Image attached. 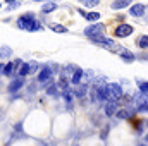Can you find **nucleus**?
Returning a JSON list of instances; mask_svg holds the SVG:
<instances>
[{"label": "nucleus", "instance_id": "9", "mask_svg": "<svg viewBox=\"0 0 148 146\" xmlns=\"http://www.w3.org/2000/svg\"><path fill=\"white\" fill-rule=\"evenodd\" d=\"M131 5V0H114L112 2V9L114 10H121V9H126Z\"/></svg>", "mask_w": 148, "mask_h": 146}, {"label": "nucleus", "instance_id": "23", "mask_svg": "<svg viewBox=\"0 0 148 146\" xmlns=\"http://www.w3.org/2000/svg\"><path fill=\"white\" fill-rule=\"evenodd\" d=\"M47 93H48L50 96H57V86H55V84H52L50 88H47Z\"/></svg>", "mask_w": 148, "mask_h": 146}, {"label": "nucleus", "instance_id": "5", "mask_svg": "<svg viewBox=\"0 0 148 146\" xmlns=\"http://www.w3.org/2000/svg\"><path fill=\"white\" fill-rule=\"evenodd\" d=\"M134 31V28L131 26V24H121V26H117L115 28V36L117 38H126V36H131V33Z\"/></svg>", "mask_w": 148, "mask_h": 146}, {"label": "nucleus", "instance_id": "7", "mask_svg": "<svg viewBox=\"0 0 148 146\" xmlns=\"http://www.w3.org/2000/svg\"><path fill=\"white\" fill-rule=\"evenodd\" d=\"M38 81H40L41 84H48V83H52V69H48V67L41 69V72H40V76H38Z\"/></svg>", "mask_w": 148, "mask_h": 146}, {"label": "nucleus", "instance_id": "8", "mask_svg": "<svg viewBox=\"0 0 148 146\" xmlns=\"http://www.w3.org/2000/svg\"><path fill=\"white\" fill-rule=\"evenodd\" d=\"M145 10H147V7H145L143 3H134V5H131V9H129V14H131V16H136V17H140V16H143V14H145Z\"/></svg>", "mask_w": 148, "mask_h": 146}, {"label": "nucleus", "instance_id": "10", "mask_svg": "<svg viewBox=\"0 0 148 146\" xmlns=\"http://www.w3.org/2000/svg\"><path fill=\"white\" fill-rule=\"evenodd\" d=\"M79 14L84 16L88 21H98V19H100V14H98V12H84L83 9H79Z\"/></svg>", "mask_w": 148, "mask_h": 146}, {"label": "nucleus", "instance_id": "22", "mask_svg": "<svg viewBox=\"0 0 148 146\" xmlns=\"http://www.w3.org/2000/svg\"><path fill=\"white\" fill-rule=\"evenodd\" d=\"M100 3V0H84V5L88 7V9H91V7H97Z\"/></svg>", "mask_w": 148, "mask_h": 146}, {"label": "nucleus", "instance_id": "17", "mask_svg": "<svg viewBox=\"0 0 148 146\" xmlns=\"http://www.w3.org/2000/svg\"><path fill=\"white\" fill-rule=\"evenodd\" d=\"M29 72H31V71H29V62H28V64L24 62V64H23V67H21V71H19V76H21V77H24V76H28Z\"/></svg>", "mask_w": 148, "mask_h": 146}, {"label": "nucleus", "instance_id": "14", "mask_svg": "<svg viewBox=\"0 0 148 146\" xmlns=\"http://www.w3.org/2000/svg\"><path fill=\"white\" fill-rule=\"evenodd\" d=\"M57 9V3L55 2H48V3H45L43 7H41V12L43 14H48V12H53Z\"/></svg>", "mask_w": 148, "mask_h": 146}, {"label": "nucleus", "instance_id": "6", "mask_svg": "<svg viewBox=\"0 0 148 146\" xmlns=\"http://www.w3.org/2000/svg\"><path fill=\"white\" fill-rule=\"evenodd\" d=\"M23 84H24V79H23L21 76H17V77H16V79L7 86V91H9V93H16L17 89H21V88H23Z\"/></svg>", "mask_w": 148, "mask_h": 146}, {"label": "nucleus", "instance_id": "4", "mask_svg": "<svg viewBox=\"0 0 148 146\" xmlns=\"http://www.w3.org/2000/svg\"><path fill=\"white\" fill-rule=\"evenodd\" d=\"M107 88H109V93H110V100L112 102H117V100H121V98L124 96V89H122L121 84H117V83H110V84H107Z\"/></svg>", "mask_w": 148, "mask_h": 146}, {"label": "nucleus", "instance_id": "11", "mask_svg": "<svg viewBox=\"0 0 148 146\" xmlns=\"http://www.w3.org/2000/svg\"><path fill=\"white\" fill-rule=\"evenodd\" d=\"M119 55H121L126 62H133V60H134V55H133L129 50H126V48H121V50H119Z\"/></svg>", "mask_w": 148, "mask_h": 146}, {"label": "nucleus", "instance_id": "28", "mask_svg": "<svg viewBox=\"0 0 148 146\" xmlns=\"http://www.w3.org/2000/svg\"><path fill=\"white\" fill-rule=\"evenodd\" d=\"M140 146H145V145H140Z\"/></svg>", "mask_w": 148, "mask_h": 146}, {"label": "nucleus", "instance_id": "25", "mask_svg": "<svg viewBox=\"0 0 148 146\" xmlns=\"http://www.w3.org/2000/svg\"><path fill=\"white\" fill-rule=\"evenodd\" d=\"M7 3H14V2H21V0H5Z\"/></svg>", "mask_w": 148, "mask_h": 146}, {"label": "nucleus", "instance_id": "18", "mask_svg": "<svg viewBox=\"0 0 148 146\" xmlns=\"http://www.w3.org/2000/svg\"><path fill=\"white\" fill-rule=\"evenodd\" d=\"M138 46L140 48H148V36L147 35H143V36L138 40Z\"/></svg>", "mask_w": 148, "mask_h": 146}, {"label": "nucleus", "instance_id": "26", "mask_svg": "<svg viewBox=\"0 0 148 146\" xmlns=\"http://www.w3.org/2000/svg\"><path fill=\"white\" fill-rule=\"evenodd\" d=\"M145 141H148V136H147V138H145Z\"/></svg>", "mask_w": 148, "mask_h": 146}, {"label": "nucleus", "instance_id": "20", "mask_svg": "<svg viewBox=\"0 0 148 146\" xmlns=\"http://www.w3.org/2000/svg\"><path fill=\"white\" fill-rule=\"evenodd\" d=\"M52 29H53L55 33H67V28H66V26H60V24H53Z\"/></svg>", "mask_w": 148, "mask_h": 146}, {"label": "nucleus", "instance_id": "27", "mask_svg": "<svg viewBox=\"0 0 148 146\" xmlns=\"http://www.w3.org/2000/svg\"><path fill=\"white\" fill-rule=\"evenodd\" d=\"M35 2H41V0H35Z\"/></svg>", "mask_w": 148, "mask_h": 146}, {"label": "nucleus", "instance_id": "12", "mask_svg": "<svg viewBox=\"0 0 148 146\" xmlns=\"http://www.w3.org/2000/svg\"><path fill=\"white\" fill-rule=\"evenodd\" d=\"M115 108H117V103H115V102H107V103H105V113H107V115H109V117H112V115H114V113H115Z\"/></svg>", "mask_w": 148, "mask_h": 146}, {"label": "nucleus", "instance_id": "13", "mask_svg": "<svg viewBox=\"0 0 148 146\" xmlns=\"http://www.w3.org/2000/svg\"><path fill=\"white\" fill-rule=\"evenodd\" d=\"M2 74H3L5 77L12 76V74H14V62H12V64H7V65L3 64V65H2Z\"/></svg>", "mask_w": 148, "mask_h": 146}, {"label": "nucleus", "instance_id": "15", "mask_svg": "<svg viewBox=\"0 0 148 146\" xmlns=\"http://www.w3.org/2000/svg\"><path fill=\"white\" fill-rule=\"evenodd\" d=\"M84 93H86V86H84V84H81V86H76V88H74V96L81 98V96H84Z\"/></svg>", "mask_w": 148, "mask_h": 146}, {"label": "nucleus", "instance_id": "16", "mask_svg": "<svg viewBox=\"0 0 148 146\" xmlns=\"http://www.w3.org/2000/svg\"><path fill=\"white\" fill-rule=\"evenodd\" d=\"M10 53H12V52H10V48L3 45V46H2V52H0V57H2V60H5L7 57H10Z\"/></svg>", "mask_w": 148, "mask_h": 146}, {"label": "nucleus", "instance_id": "1", "mask_svg": "<svg viewBox=\"0 0 148 146\" xmlns=\"http://www.w3.org/2000/svg\"><path fill=\"white\" fill-rule=\"evenodd\" d=\"M17 26L21 29H26V31H40L41 29V24L36 21V17H35L33 12H28V14L21 16L17 19Z\"/></svg>", "mask_w": 148, "mask_h": 146}, {"label": "nucleus", "instance_id": "19", "mask_svg": "<svg viewBox=\"0 0 148 146\" xmlns=\"http://www.w3.org/2000/svg\"><path fill=\"white\" fill-rule=\"evenodd\" d=\"M138 84H140V91L148 95V81H138Z\"/></svg>", "mask_w": 148, "mask_h": 146}, {"label": "nucleus", "instance_id": "3", "mask_svg": "<svg viewBox=\"0 0 148 146\" xmlns=\"http://www.w3.org/2000/svg\"><path fill=\"white\" fill-rule=\"evenodd\" d=\"M103 31H105L103 23H95V24H90L88 28H84V35L88 38H95L98 35H103Z\"/></svg>", "mask_w": 148, "mask_h": 146}, {"label": "nucleus", "instance_id": "29", "mask_svg": "<svg viewBox=\"0 0 148 146\" xmlns=\"http://www.w3.org/2000/svg\"><path fill=\"white\" fill-rule=\"evenodd\" d=\"M147 126H148V120H147Z\"/></svg>", "mask_w": 148, "mask_h": 146}, {"label": "nucleus", "instance_id": "21", "mask_svg": "<svg viewBox=\"0 0 148 146\" xmlns=\"http://www.w3.org/2000/svg\"><path fill=\"white\" fill-rule=\"evenodd\" d=\"M115 115H117V119H129V110H121Z\"/></svg>", "mask_w": 148, "mask_h": 146}, {"label": "nucleus", "instance_id": "24", "mask_svg": "<svg viewBox=\"0 0 148 146\" xmlns=\"http://www.w3.org/2000/svg\"><path fill=\"white\" fill-rule=\"evenodd\" d=\"M38 67H40V65H38V62H29V71H31V72L38 71Z\"/></svg>", "mask_w": 148, "mask_h": 146}, {"label": "nucleus", "instance_id": "2", "mask_svg": "<svg viewBox=\"0 0 148 146\" xmlns=\"http://www.w3.org/2000/svg\"><path fill=\"white\" fill-rule=\"evenodd\" d=\"M91 41L98 43L100 46H105V48H107V50H110V52H119V50H121L114 40H110V38H107V36H103V35H98V36L91 38Z\"/></svg>", "mask_w": 148, "mask_h": 146}]
</instances>
